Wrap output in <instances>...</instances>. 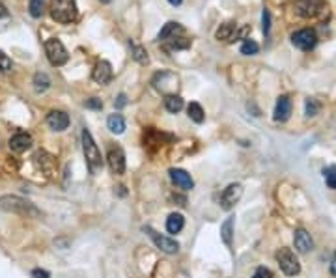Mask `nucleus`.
Masks as SVG:
<instances>
[{
    "instance_id": "f257e3e1",
    "label": "nucleus",
    "mask_w": 336,
    "mask_h": 278,
    "mask_svg": "<svg viewBox=\"0 0 336 278\" xmlns=\"http://www.w3.org/2000/svg\"><path fill=\"white\" fill-rule=\"evenodd\" d=\"M0 209L2 211H10V213H17V215L28 216V219L39 216V209L34 204H30L28 200H25V198H19V196H2L0 198Z\"/></svg>"
},
{
    "instance_id": "f03ea898",
    "label": "nucleus",
    "mask_w": 336,
    "mask_h": 278,
    "mask_svg": "<svg viewBox=\"0 0 336 278\" xmlns=\"http://www.w3.org/2000/svg\"><path fill=\"white\" fill-rule=\"evenodd\" d=\"M78 10L75 0H51V17L56 23H73L77 19Z\"/></svg>"
},
{
    "instance_id": "7ed1b4c3",
    "label": "nucleus",
    "mask_w": 336,
    "mask_h": 278,
    "mask_svg": "<svg viewBox=\"0 0 336 278\" xmlns=\"http://www.w3.org/2000/svg\"><path fill=\"white\" fill-rule=\"evenodd\" d=\"M83 151H84V157H86V163H88L92 174H95V172H99L103 168V159H101L99 148L88 129H83Z\"/></svg>"
},
{
    "instance_id": "20e7f679",
    "label": "nucleus",
    "mask_w": 336,
    "mask_h": 278,
    "mask_svg": "<svg viewBox=\"0 0 336 278\" xmlns=\"http://www.w3.org/2000/svg\"><path fill=\"white\" fill-rule=\"evenodd\" d=\"M43 47H45L47 60L51 62V66L60 67V66H64V64L67 62L69 54H67L66 47H64V43L60 42V39H56V37H49Z\"/></svg>"
},
{
    "instance_id": "39448f33",
    "label": "nucleus",
    "mask_w": 336,
    "mask_h": 278,
    "mask_svg": "<svg viewBox=\"0 0 336 278\" xmlns=\"http://www.w3.org/2000/svg\"><path fill=\"white\" fill-rule=\"evenodd\" d=\"M276 262H279L282 273L288 274V276H295V274L301 273L299 260H297L295 252L290 250V248H280L279 252H276Z\"/></svg>"
},
{
    "instance_id": "423d86ee",
    "label": "nucleus",
    "mask_w": 336,
    "mask_h": 278,
    "mask_svg": "<svg viewBox=\"0 0 336 278\" xmlns=\"http://www.w3.org/2000/svg\"><path fill=\"white\" fill-rule=\"evenodd\" d=\"M144 232L150 235V239L155 243V247L159 248L161 252H165V254H177V252H180V243H177L176 239H170V237H166V235H161L159 232H155V230L150 228V226H146Z\"/></svg>"
},
{
    "instance_id": "0eeeda50",
    "label": "nucleus",
    "mask_w": 336,
    "mask_h": 278,
    "mask_svg": "<svg viewBox=\"0 0 336 278\" xmlns=\"http://www.w3.org/2000/svg\"><path fill=\"white\" fill-rule=\"evenodd\" d=\"M291 43L301 51H310L318 43V36H315V32L312 28H303V30H297L295 34H291Z\"/></svg>"
},
{
    "instance_id": "6e6552de",
    "label": "nucleus",
    "mask_w": 336,
    "mask_h": 278,
    "mask_svg": "<svg viewBox=\"0 0 336 278\" xmlns=\"http://www.w3.org/2000/svg\"><path fill=\"white\" fill-rule=\"evenodd\" d=\"M248 26H243L241 30H238V25L235 23H223V25L217 28V39H223V42H235L239 37H245L248 34Z\"/></svg>"
},
{
    "instance_id": "1a4fd4ad",
    "label": "nucleus",
    "mask_w": 336,
    "mask_h": 278,
    "mask_svg": "<svg viewBox=\"0 0 336 278\" xmlns=\"http://www.w3.org/2000/svg\"><path fill=\"white\" fill-rule=\"evenodd\" d=\"M241 196H243V187L239 185V183L228 185L223 191V194H221V207L226 209V211H230V209L241 200Z\"/></svg>"
},
{
    "instance_id": "9d476101",
    "label": "nucleus",
    "mask_w": 336,
    "mask_h": 278,
    "mask_svg": "<svg viewBox=\"0 0 336 278\" xmlns=\"http://www.w3.org/2000/svg\"><path fill=\"white\" fill-rule=\"evenodd\" d=\"M107 161H109L110 170L116 175H122L125 172V153L120 146H110L109 153H107Z\"/></svg>"
},
{
    "instance_id": "9b49d317",
    "label": "nucleus",
    "mask_w": 336,
    "mask_h": 278,
    "mask_svg": "<svg viewBox=\"0 0 336 278\" xmlns=\"http://www.w3.org/2000/svg\"><path fill=\"white\" fill-rule=\"evenodd\" d=\"M321 10H323L321 0H297L295 2V11L301 17H315Z\"/></svg>"
},
{
    "instance_id": "f8f14e48",
    "label": "nucleus",
    "mask_w": 336,
    "mask_h": 278,
    "mask_svg": "<svg viewBox=\"0 0 336 278\" xmlns=\"http://www.w3.org/2000/svg\"><path fill=\"white\" fill-rule=\"evenodd\" d=\"M92 78L97 84H101V86L109 84L110 81H112V66H110V62H107V60L97 62V66L93 67Z\"/></svg>"
},
{
    "instance_id": "ddd939ff",
    "label": "nucleus",
    "mask_w": 336,
    "mask_h": 278,
    "mask_svg": "<svg viewBox=\"0 0 336 278\" xmlns=\"http://www.w3.org/2000/svg\"><path fill=\"white\" fill-rule=\"evenodd\" d=\"M47 125L52 129V131H66L69 127V116L62 110H52L47 116Z\"/></svg>"
},
{
    "instance_id": "4468645a",
    "label": "nucleus",
    "mask_w": 336,
    "mask_h": 278,
    "mask_svg": "<svg viewBox=\"0 0 336 278\" xmlns=\"http://www.w3.org/2000/svg\"><path fill=\"white\" fill-rule=\"evenodd\" d=\"M32 148V136L28 133H15L10 138V150H13L15 153H23V151L30 150Z\"/></svg>"
},
{
    "instance_id": "2eb2a0df",
    "label": "nucleus",
    "mask_w": 336,
    "mask_h": 278,
    "mask_svg": "<svg viewBox=\"0 0 336 278\" xmlns=\"http://www.w3.org/2000/svg\"><path fill=\"white\" fill-rule=\"evenodd\" d=\"M170 180L174 181L177 187L185 189V191H191L192 187H194V181H192L191 174L185 170H181V168H170Z\"/></svg>"
},
{
    "instance_id": "dca6fc26",
    "label": "nucleus",
    "mask_w": 336,
    "mask_h": 278,
    "mask_svg": "<svg viewBox=\"0 0 336 278\" xmlns=\"http://www.w3.org/2000/svg\"><path fill=\"white\" fill-rule=\"evenodd\" d=\"M293 243H295L297 252H301V254H306L308 250L314 248V241H312L310 233L306 232V230H297L293 235Z\"/></svg>"
},
{
    "instance_id": "f3484780",
    "label": "nucleus",
    "mask_w": 336,
    "mask_h": 278,
    "mask_svg": "<svg viewBox=\"0 0 336 278\" xmlns=\"http://www.w3.org/2000/svg\"><path fill=\"white\" fill-rule=\"evenodd\" d=\"M291 114V101L288 95H280L279 101H276V107H274V120L276 122H286L290 118Z\"/></svg>"
},
{
    "instance_id": "a211bd4d",
    "label": "nucleus",
    "mask_w": 336,
    "mask_h": 278,
    "mask_svg": "<svg viewBox=\"0 0 336 278\" xmlns=\"http://www.w3.org/2000/svg\"><path fill=\"white\" fill-rule=\"evenodd\" d=\"M183 32L185 30H183V26H181L180 23L170 21V23H166V25L163 26V30L159 32V39L161 42H168V39H174V37L181 36Z\"/></svg>"
},
{
    "instance_id": "6ab92c4d",
    "label": "nucleus",
    "mask_w": 336,
    "mask_h": 278,
    "mask_svg": "<svg viewBox=\"0 0 336 278\" xmlns=\"http://www.w3.org/2000/svg\"><path fill=\"white\" fill-rule=\"evenodd\" d=\"M233 222H235V216H228L221 226V239L228 248H232L233 245Z\"/></svg>"
},
{
    "instance_id": "aec40b11",
    "label": "nucleus",
    "mask_w": 336,
    "mask_h": 278,
    "mask_svg": "<svg viewBox=\"0 0 336 278\" xmlns=\"http://www.w3.org/2000/svg\"><path fill=\"white\" fill-rule=\"evenodd\" d=\"M185 226V219L181 213H172L168 219H166V230L168 233H180Z\"/></svg>"
},
{
    "instance_id": "412c9836",
    "label": "nucleus",
    "mask_w": 336,
    "mask_h": 278,
    "mask_svg": "<svg viewBox=\"0 0 336 278\" xmlns=\"http://www.w3.org/2000/svg\"><path fill=\"white\" fill-rule=\"evenodd\" d=\"M107 127H109L110 133L114 134H122L125 131V120L122 114H110L109 120H107Z\"/></svg>"
},
{
    "instance_id": "4be33fe9",
    "label": "nucleus",
    "mask_w": 336,
    "mask_h": 278,
    "mask_svg": "<svg viewBox=\"0 0 336 278\" xmlns=\"http://www.w3.org/2000/svg\"><path fill=\"white\" fill-rule=\"evenodd\" d=\"M51 88V77L47 75V73H36L34 75V90H36L37 93H43L47 92Z\"/></svg>"
},
{
    "instance_id": "5701e85b",
    "label": "nucleus",
    "mask_w": 336,
    "mask_h": 278,
    "mask_svg": "<svg viewBox=\"0 0 336 278\" xmlns=\"http://www.w3.org/2000/svg\"><path fill=\"white\" fill-rule=\"evenodd\" d=\"M165 107L168 112L176 114L183 108V99H181L180 95H176V93H174V95H165Z\"/></svg>"
},
{
    "instance_id": "b1692460",
    "label": "nucleus",
    "mask_w": 336,
    "mask_h": 278,
    "mask_svg": "<svg viewBox=\"0 0 336 278\" xmlns=\"http://www.w3.org/2000/svg\"><path fill=\"white\" fill-rule=\"evenodd\" d=\"M187 112H189V118H191L194 124H204V120H206V112H204V108H202L198 103L189 105V107H187Z\"/></svg>"
},
{
    "instance_id": "393cba45",
    "label": "nucleus",
    "mask_w": 336,
    "mask_h": 278,
    "mask_svg": "<svg viewBox=\"0 0 336 278\" xmlns=\"http://www.w3.org/2000/svg\"><path fill=\"white\" fill-rule=\"evenodd\" d=\"M43 8H45V0H30L28 2V11L34 19H39L43 15Z\"/></svg>"
},
{
    "instance_id": "a878e982",
    "label": "nucleus",
    "mask_w": 336,
    "mask_h": 278,
    "mask_svg": "<svg viewBox=\"0 0 336 278\" xmlns=\"http://www.w3.org/2000/svg\"><path fill=\"white\" fill-rule=\"evenodd\" d=\"M239 51H241V54H245V56H252V54H256V52L260 51V45L256 42H252V39H245Z\"/></svg>"
},
{
    "instance_id": "bb28decb",
    "label": "nucleus",
    "mask_w": 336,
    "mask_h": 278,
    "mask_svg": "<svg viewBox=\"0 0 336 278\" xmlns=\"http://www.w3.org/2000/svg\"><path fill=\"white\" fill-rule=\"evenodd\" d=\"M133 58L139 64H148V62H150V56H148L146 49H144V47H140V45H133Z\"/></svg>"
},
{
    "instance_id": "cd10ccee",
    "label": "nucleus",
    "mask_w": 336,
    "mask_h": 278,
    "mask_svg": "<svg viewBox=\"0 0 336 278\" xmlns=\"http://www.w3.org/2000/svg\"><path fill=\"white\" fill-rule=\"evenodd\" d=\"M323 177H325L329 189H336V166H327L323 170Z\"/></svg>"
},
{
    "instance_id": "c85d7f7f",
    "label": "nucleus",
    "mask_w": 336,
    "mask_h": 278,
    "mask_svg": "<svg viewBox=\"0 0 336 278\" xmlns=\"http://www.w3.org/2000/svg\"><path fill=\"white\" fill-rule=\"evenodd\" d=\"M305 112H306V116H308V118L315 116V114L320 112V103H318L315 99L308 97V99H306V103H305Z\"/></svg>"
},
{
    "instance_id": "c756f323",
    "label": "nucleus",
    "mask_w": 336,
    "mask_h": 278,
    "mask_svg": "<svg viewBox=\"0 0 336 278\" xmlns=\"http://www.w3.org/2000/svg\"><path fill=\"white\" fill-rule=\"evenodd\" d=\"M11 67H13V64H11V60L8 58V54H4V52L0 51V71L8 73V71H11Z\"/></svg>"
},
{
    "instance_id": "7c9ffc66",
    "label": "nucleus",
    "mask_w": 336,
    "mask_h": 278,
    "mask_svg": "<svg viewBox=\"0 0 336 278\" xmlns=\"http://www.w3.org/2000/svg\"><path fill=\"white\" fill-rule=\"evenodd\" d=\"M86 108H92V110H101L103 108V101L97 97H92L86 101Z\"/></svg>"
},
{
    "instance_id": "2f4dec72",
    "label": "nucleus",
    "mask_w": 336,
    "mask_h": 278,
    "mask_svg": "<svg viewBox=\"0 0 336 278\" xmlns=\"http://www.w3.org/2000/svg\"><path fill=\"white\" fill-rule=\"evenodd\" d=\"M262 21H264V32L265 36L269 34V28H271V13H269V10H264L262 11Z\"/></svg>"
},
{
    "instance_id": "473e14b6",
    "label": "nucleus",
    "mask_w": 336,
    "mask_h": 278,
    "mask_svg": "<svg viewBox=\"0 0 336 278\" xmlns=\"http://www.w3.org/2000/svg\"><path fill=\"white\" fill-rule=\"evenodd\" d=\"M252 278H273V273H271L267 267H258Z\"/></svg>"
},
{
    "instance_id": "72a5a7b5",
    "label": "nucleus",
    "mask_w": 336,
    "mask_h": 278,
    "mask_svg": "<svg viewBox=\"0 0 336 278\" xmlns=\"http://www.w3.org/2000/svg\"><path fill=\"white\" fill-rule=\"evenodd\" d=\"M30 276L32 278H51V274L47 273L45 269H34L30 273Z\"/></svg>"
},
{
    "instance_id": "f704fd0d",
    "label": "nucleus",
    "mask_w": 336,
    "mask_h": 278,
    "mask_svg": "<svg viewBox=\"0 0 336 278\" xmlns=\"http://www.w3.org/2000/svg\"><path fill=\"white\" fill-rule=\"evenodd\" d=\"M114 105H116V108H122V107H125L127 105V97H125V93H120L118 95V99L114 101Z\"/></svg>"
},
{
    "instance_id": "c9c22d12",
    "label": "nucleus",
    "mask_w": 336,
    "mask_h": 278,
    "mask_svg": "<svg viewBox=\"0 0 336 278\" xmlns=\"http://www.w3.org/2000/svg\"><path fill=\"white\" fill-rule=\"evenodd\" d=\"M331 273L336 274V252H334V257H332V263H331Z\"/></svg>"
},
{
    "instance_id": "e433bc0d",
    "label": "nucleus",
    "mask_w": 336,
    "mask_h": 278,
    "mask_svg": "<svg viewBox=\"0 0 336 278\" xmlns=\"http://www.w3.org/2000/svg\"><path fill=\"white\" fill-rule=\"evenodd\" d=\"M8 15V11H6V8L2 4H0V17H6Z\"/></svg>"
},
{
    "instance_id": "4c0bfd02",
    "label": "nucleus",
    "mask_w": 336,
    "mask_h": 278,
    "mask_svg": "<svg viewBox=\"0 0 336 278\" xmlns=\"http://www.w3.org/2000/svg\"><path fill=\"white\" fill-rule=\"evenodd\" d=\"M183 0H168V4H172V6H180Z\"/></svg>"
},
{
    "instance_id": "58836bf2",
    "label": "nucleus",
    "mask_w": 336,
    "mask_h": 278,
    "mask_svg": "<svg viewBox=\"0 0 336 278\" xmlns=\"http://www.w3.org/2000/svg\"><path fill=\"white\" fill-rule=\"evenodd\" d=\"M103 2H109V0H103Z\"/></svg>"
}]
</instances>
